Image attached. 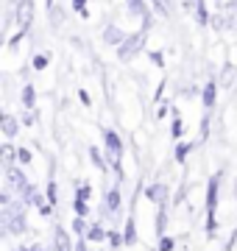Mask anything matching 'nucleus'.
Masks as SVG:
<instances>
[{"label": "nucleus", "instance_id": "1", "mask_svg": "<svg viewBox=\"0 0 237 251\" xmlns=\"http://www.w3.org/2000/svg\"><path fill=\"white\" fill-rule=\"evenodd\" d=\"M220 184H223V171H215L210 176V181H207V196H204V212H207V218H204V234L207 237H218V206H220Z\"/></svg>", "mask_w": 237, "mask_h": 251}, {"label": "nucleus", "instance_id": "2", "mask_svg": "<svg viewBox=\"0 0 237 251\" xmlns=\"http://www.w3.org/2000/svg\"><path fill=\"white\" fill-rule=\"evenodd\" d=\"M25 209H28V206L23 204L20 198L14 201V204L3 206V212H0V218H3V234H11V237H23V234L28 232Z\"/></svg>", "mask_w": 237, "mask_h": 251}, {"label": "nucleus", "instance_id": "3", "mask_svg": "<svg viewBox=\"0 0 237 251\" xmlns=\"http://www.w3.org/2000/svg\"><path fill=\"white\" fill-rule=\"evenodd\" d=\"M145 42H148V31L137 28V31H131V34H128V39L118 48V50H115V53H118V59L123 64H131L140 53H145V50H148Z\"/></svg>", "mask_w": 237, "mask_h": 251}, {"label": "nucleus", "instance_id": "4", "mask_svg": "<svg viewBox=\"0 0 237 251\" xmlns=\"http://www.w3.org/2000/svg\"><path fill=\"white\" fill-rule=\"evenodd\" d=\"M100 137H103V153H106V159H109V165L115 168V165H123V153H126V143H123V137H120L118 128H112V126H106L103 131H100Z\"/></svg>", "mask_w": 237, "mask_h": 251}, {"label": "nucleus", "instance_id": "5", "mask_svg": "<svg viewBox=\"0 0 237 251\" xmlns=\"http://www.w3.org/2000/svg\"><path fill=\"white\" fill-rule=\"evenodd\" d=\"M120 209H123V193H120V184L115 181L112 187H106L103 193V204H100V221L106 224L109 218H118Z\"/></svg>", "mask_w": 237, "mask_h": 251}, {"label": "nucleus", "instance_id": "6", "mask_svg": "<svg viewBox=\"0 0 237 251\" xmlns=\"http://www.w3.org/2000/svg\"><path fill=\"white\" fill-rule=\"evenodd\" d=\"M142 196L145 201H151L154 206H167L170 204V187H167V181H151L142 187Z\"/></svg>", "mask_w": 237, "mask_h": 251}, {"label": "nucleus", "instance_id": "7", "mask_svg": "<svg viewBox=\"0 0 237 251\" xmlns=\"http://www.w3.org/2000/svg\"><path fill=\"white\" fill-rule=\"evenodd\" d=\"M218 92H220V81L218 78H210V81H204L201 84V109H215L218 106Z\"/></svg>", "mask_w": 237, "mask_h": 251}, {"label": "nucleus", "instance_id": "8", "mask_svg": "<svg viewBox=\"0 0 237 251\" xmlns=\"http://www.w3.org/2000/svg\"><path fill=\"white\" fill-rule=\"evenodd\" d=\"M128 34H131V31H123L118 23H109V25L100 31V39H103V45L106 48H115V50H118V48L128 39Z\"/></svg>", "mask_w": 237, "mask_h": 251}, {"label": "nucleus", "instance_id": "9", "mask_svg": "<svg viewBox=\"0 0 237 251\" xmlns=\"http://www.w3.org/2000/svg\"><path fill=\"white\" fill-rule=\"evenodd\" d=\"M25 184H31V179L25 176L23 165H11V168H6V184H3V187H9V190H14V193H20Z\"/></svg>", "mask_w": 237, "mask_h": 251}, {"label": "nucleus", "instance_id": "10", "mask_svg": "<svg viewBox=\"0 0 237 251\" xmlns=\"http://www.w3.org/2000/svg\"><path fill=\"white\" fill-rule=\"evenodd\" d=\"M0 128H3V137H6V140L11 143V140L20 134V128H23V120H20V117H14L11 112H3V115H0Z\"/></svg>", "mask_w": 237, "mask_h": 251}, {"label": "nucleus", "instance_id": "11", "mask_svg": "<svg viewBox=\"0 0 237 251\" xmlns=\"http://www.w3.org/2000/svg\"><path fill=\"white\" fill-rule=\"evenodd\" d=\"M84 237H87L92 246H103V243H106V237H109V226L103 224V221H95V224H90V229H87V234H84Z\"/></svg>", "mask_w": 237, "mask_h": 251}, {"label": "nucleus", "instance_id": "12", "mask_svg": "<svg viewBox=\"0 0 237 251\" xmlns=\"http://www.w3.org/2000/svg\"><path fill=\"white\" fill-rule=\"evenodd\" d=\"M126 11L131 14V17H137V20L154 17V9H151V0H126Z\"/></svg>", "mask_w": 237, "mask_h": 251}, {"label": "nucleus", "instance_id": "13", "mask_svg": "<svg viewBox=\"0 0 237 251\" xmlns=\"http://www.w3.org/2000/svg\"><path fill=\"white\" fill-rule=\"evenodd\" d=\"M20 103H23L25 112H34V109H37V87H34L31 81H25V84L20 87Z\"/></svg>", "mask_w": 237, "mask_h": 251}, {"label": "nucleus", "instance_id": "14", "mask_svg": "<svg viewBox=\"0 0 237 251\" xmlns=\"http://www.w3.org/2000/svg\"><path fill=\"white\" fill-rule=\"evenodd\" d=\"M192 14H195L198 28H207L212 23V14H210V9H207V0H192Z\"/></svg>", "mask_w": 237, "mask_h": 251}, {"label": "nucleus", "instance_id": "15", "mask_svg": "<svg viewBox=\"0 0 237 251\" xmlns=\"http://www.w3.org/2000/svg\"><path fill=\"white\" fill-rule=\"evenodd\" d=\"M90 162L98 168L100 173H109V171H112V165H109V159H106V153H103V148H98V145H90Z\"/></svg>", "mask_w": 237, "mask_h": 251}, {"label": "nucleus", "instance_id": "16", "mask_svg": "<svg viewBox=\"0 0 237 251\" xmlns=\"http://www.w3.org/2000/svg\"><path fill=\"white\" fill-rule=\"evenodd\" d=\"M195 145L198 143H190V140H179L173 148V162H179V165H184V162L190 159V153L195 151Z\"/></svg>", "mask_w": 237, "mask_h": 251}, {"label": "nucleus", "instance_id": "17", "mask_svg": "<svg viewBox=\"0 0 237 251\" xmlns=\"http://www.w3.org/2000/svg\"><path fill=\"white\" fill-rule=\"evenodd\" d=\"M210 137H212V112L210 109H204L201 123H198V143H207Z\"/></svg>", "mask_w": 237, "mask_h": 251}, {"label": "nucleus", "instance_id": "18", "mask_svg": "<svg viewBox=\"0 0 237 251\" xmlns=\"http://www.w3.org/2000/svg\"><path fill=\"white\" fill-rule=\"evenodd\" d=\"M170 137H173V143L184 140V120L179 115V109H173V115H170Z\"/></svg>", "mask_w": 237, "mask_h": 251}, {"label": "nucleus", "instance_id": "19", "mask_svg": "<svg viewBox=\"0 0 237 251\" xmlns=\"http://www.w3.org/2000/svg\"><path fill=\"white\" fill-rule=\"evenodd\" d=\"M106 246H109L112 251L126 249V237H123V232H120L118 226H109V237H106Z\"/></svg>", "mask_w": 237, "mask_h": 251}, {"label": "nucleus", "instance_id": "20", "mask_svg": "<svg viewBox=\"0 0 237 251\" xmlns=\"http://www.w3.org/2000/svg\"><path fill=\"white\" fill-rule=\"evenodd\" d=\"M123 237H126V246H134L137 243V221H134V212L126 218L123 224Z\"/></svg>", "mask_w": 237, "mask_h": 251}, {"label": "nucleus", "instance_id": "21", "mask_svg": "<svg viewBox=\"0 0 237 251\" xmlns=\"http://www.w3.org/2000/svg\"><path fill=\"white\" fill-rule=\"evenodd\" d=\"M165 229H167V206H156V218H154V232H156V237L167 234Z\"/></svg>", "mask_w": 237, "mask_h": 251}, {"label": "nucleus", "instance_id": "22", "mask_svg": "<svg viewBox=\"0 0 237 251\" xmlns=\"http://www.w3.org/2000/svg\"><path fill=\"white\" fill-rule=\"evenodd\" d=\"M31 67L37 73H45L47 67H50V53H47V50H37V53L31 56Z\"/></svg>", "mask_w": 237, "mask_h": 251}, {"label": "nucleus", "instance_id": "23", "mask_svg": "<svg viewBox=\"0 0 237 251\" xmlns=\"http://www.w3.org/2000/svg\"><path fill=\"white\" fill-rule=\"evenodd\" d=\"M0 153H3V168H11V165H17V148H14L11 143H3Z\"/></svg>", "mask_w": 237, "mask_h": 251}, {"label": "nucleus", "instance_id": "24", "mask_svg": "<svg viewBox=\"0 0 237 251\" xmlns=\"http://www.w3.org/2000/svg\"><path fill=\"white\" fill-rule=\"evenodd\" d=\"M70 9H73L81 20H90V17H92V11H90V0H70Z\"/></svg>", "mask_w": 237, "mask_h": 251}, {"label": "nucleus", "instance_id": "25", "mask_svg": "<svg viewBox=\"0 0 237 251\" xmlns=\"http://www.w3.org/2000/svg\"><path fill=\"white\" fill-rule=\"evenodd\" d=\"M73 215H78V218H87V221H90V215H92V206H90V201H81V198H73Z\"/></svg>", "mask_w": 237, "mask_h": 251}, {"label": "nucleus", "instance_id": "26", "mask_svg": "<svg viewBox=\"0 0 237 251\" xmlns=\"http://www.w3.org/2000/svg\"><path fill=\"white\" fill-rule=\"evenodd\" d=\"M145 56L151 59V64H154L156 70H165V67H167V64H165V53L159 50V48H148Z\"/></svg>", "mask_w": 237, "mask_h": 251}, {"label": "nucleus", "instance_id": "27", "mask_svg": "<svg viewBox=\"0 0 237 251\" xmlns=\"http://www.w3.org/2000/svg\"><path fill=\"white\" fill-rule=\"evenodd\" d=\"M70 229H73L75 237H84V234H87V229H90V224H87V218L73 215V221H70Z\"/></svg>", "mask_w": 237, "mask_h": 251}, {"label": "nucleus", "instance_id": "28", "mask_svg": "<svg viewBox=\"0 0 237 251\" xmlns=\"http://www.w3.org/2000/svg\"><path fill=\"white\" fill-rule=\"evenodd\" d=\"M176 237H170V234H162V237H156V251H176Z\"/></svg>", "mask_w": 237, "mask_h": 251}, {"label": "nucleus", "instance_id": "29", "mask_svg": "<svg viewBox=\"0 0 237 251\" xmlns=\"http://www.w3.org/2000/svg\"><path fill=\"white\" fill-rule=\"evenodd\" d=\"M45 196H47V201H50L53 206H59V184H56L53 179L45 181Z\"/></svg>", "mask_w": 237, "mask_h": 251}, {"label": "nucleus", "instance_id": "30", "mask_svg": "<svg viewBox=\"0 0 237 251\" xmlns=\"http://www.w3.org/2000/svg\"><path fill=\"white\" fill-rule=\"evenodd\" d=\"M31 162H34V153H31V148H25V145H20V148H17V165L28 168Z\"/></svg>", "mask_w": 237, "mask_h": 251}, {"label": "nucleus", "instance_id": "31", "mask_svg": "<svg viewBox=\"0 0 237 251\" xmlns=\"http://www.w3.org/2000/svg\"><path fill=\"white\" fill-rule=\"evenodd\" d=\"M73 198L90 201V198H92V184H87V181H78V184H75V196H73Z\"/></svg>", "mask_w": 237, "mask_h": 251}, {"label": "nucleus", "instance_id": "32", "mask_svg": "<svg viewBox=\"0 0 237 251\" xmlns=\"http://www.w3.org/2000/svg\"><path fill=\"white\" fill-rule=\"evenodd\" d=\"M156 120H162V117H167V115H173V106H170V100H162L159 106H156Z\"/></svg>", "mask_w": 237, "mask_h": 251}, {"label": "nucleus", "instance_id": "33", "mask_svg": "<svg viewBox=\"0 0 237 251\" xmlns=\"http://www.w3.org/2000/svg\"><path fill=\"white\" fill-rule=\"evenodd\" d=\"M20 120H23V126H25V128H31V126L37 123V109H34V112H23V117H20Z\"/></svg>", "mask_w": 237, "mask_h": 251}, {"label": "nucleus", "instance_id": "34", "mask_svg": "<svg viewBox=\"0 0 237 251\" xmlns=\"http://www.w3.org/2000/svg\"><path fill=\"white\" fill-rule=\"evenodd\" d=\"M78 100H81V106H87V109L92 106V95L87 90H78Z\"/></svg>", "mask_w": 237, "mask_h": 251}, {"label": "nucleus", "instance_id": "35", "mask_svg": "<svg viewBox=\"0 0 237 251\" xmlns=\"http://www.w3.org/2000/svg\"><path fill=\"white\" fill-rule=\"evenodd\" d=\"M75 251H90V240L87 237H75Z\"/></svg>", "mask_w": 237, "mask_h": 251}, {"label": "nucleus", "instance_id": "36", "mask_svg": "<svg viewBox=\"0 0 237 251\" xmlns=\"http://www.w3.org/2000/svg\"><path fill=\"white\" fill-rule=\"evenodd\" d=\"M165 87H167V81H159V87L154 90V103H159V100H162V92H165Z\"/></svg>", "mask_w": 237, "mask_h": 251}, {"label": "nucleus", "instance_id": "37", "mask_svg": "<svg viewBox=\"0 0 237 251\" xmlns=\"http://www.w3.org/2000/svg\"><path fill=\"white\" fill-rule=\"evenodd\" d=\"M235 243H237V229L229 234V240H226V246H223V251H235Z\"/></svg>", "mask_w": 237, "mask_h": 251}, {"label": "nucleus", "instance_id": "38", "mask_svg": "<svg viewBox=\"0 0 237 251\" xmlns=\"http://www.w3.org/2000/svg\"><path fill=\"white\" fill-rule=\"evenodd\" d=\"M28 251H47V246H42V243H34Z\"/></svg>", "mask_w": 237, "mask_h": 251}, {"label": "nucleus", "instance_id": "39", "mask_svg": "<svg viewBox=\"0 0 237 251\" xmlns=\"http://www.w3.org/2000/svg\"><path fill=\"white\" fill-rule=\"evenodd\" d=\"M56 6V0H45V9H53Z\"/></svg>", "mask_w": 237, "mask_h": 251}, {"label": "nucleus", "instance_id": "40", "mask_svg": "<svg viewBox=\"0 0 237 251\" xmlns=\"http://www.w3.org/2000/svg\"><path fill=\"white\" fill-rule=\"evenodd\" d=\"M215 3H220V6H223V0H215Z\"/></svg>", "mask_w": 237, "mask_h": 251}, {"label": "nucleus", "instance_id": "41", "mask_svg": "<svg viewBox=\"0 0 237 251\" xmlns=\"http://www.w3.org/2000/svg\"><path fill=\"white\" fill-rule=\"evenodd\" d=\"M235 84H237V78H235Z\"/></svg>", "mask_w": 237, "mask_h": 251}, {"label": "nucleus", "instance_id": "42", "mask_svg": "<svg viewBox=\"0 0 237 251\" xmlns=\"http://www.w3.org/2000/svg\"><path fill=\"white\" fill-rule=\"evenodd\" d=\"M100 251H103V249H100Z\"/></svg>", "mask_w": 237, "mask_h": 251}]
</instances>
